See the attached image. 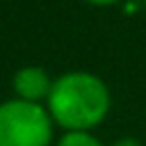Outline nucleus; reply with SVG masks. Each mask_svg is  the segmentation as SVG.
Here are the masks:
<instances>
[{"instance_id":"nucleus-2","label":"nucleus","mask_w":146,"mask_h":146,"mask_svg":"<svg viewBox=\"0 0 146 146\" xmlns=\"http://www.w3.org/2000/svg\"><path fill=\"white\" fill-rule=\"evenodd\" d=\"M52 116L39 103L7 100L0 105V146H48Z\"/></svg>"},{"instance_id":"nucleus-5","label":"nucleus","mask_w":146,"mask_h":146,"mask_svg":"<svg viewBox=\"0 0 146 146\" xmlns=\"http://www.w3.org/2000/svg\"><path fill=\"white\" fill-rule=\"evenodd\" d=\"M112 146H141V141L135 139V137H121V139H116Z\"/></svg>"},{"instance_id":"nucleus-1","label":"nucleus","mask_w":146,"mask_h":146,"mask_svg":"<svg viewBox=\"0 0 146 146\" xmlns=\"http://www.w3.org/2000/svg\"><path fill=\"white\" fill-rule=\"evenodd\" d=\"M110 110V91L105 82L91 73H66L55 80L48 96V112L62 128L89 130L98 125Z\"/></svg>"},{"instance_id":"nucleus-6","label":"nucleus","mask_w":146,"mask_h":146,"mask_svg":"<svg viewBox=\"0 0 146 146\" xmlns=\"http://www.w3.org/2000/svg\"><path fill=\"white\" fill-rule=\"evenodd\" d=\"M87 2H91V5H114L116 0H87Z\"/></svg>"},{"instance_id":"nucleus-4","label":"nucleus","mask_w":146,"mask_h":146,"mask_svg":"<svg viewBox=\"0 0 146 146\" xmlns=\"http://www.w3.org/2000/svg\"><path fill=\"white\" fill-rule=\"evenodd\" d=\"M57 146H103V144L84 130H71L64 137H59Z\"/></svg>"},{"instance_id":"nucleus-3","label":"nucleus","mask_w":146,"mask_h":146,"mask_svg":"<svg viewBox=\"0 0 146 146\" xmlns=\"http://www.w3.org/2000/svg\"><path fill=\"white\" fill-rule=\"evenodd\" d=\"M52 80L50 75L41 68V66H23L16 75H14V91L21 100H30V103H39V100H48L50 91H52Z\"/></svg>"}]
</instances>
